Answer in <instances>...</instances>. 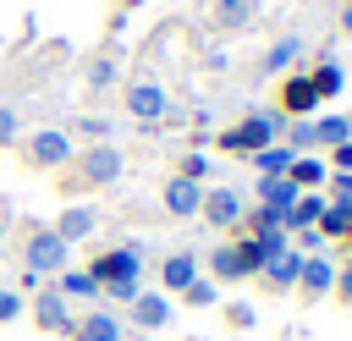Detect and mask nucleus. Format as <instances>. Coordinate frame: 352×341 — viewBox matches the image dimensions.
Here are the masks:
<instances>
[{
	"mask_svg": "<svg viewBox=\"0 0 352 341\" xmlns=\"http://www.w3.org/2000/svg\"><path fill=\"white\" fill-rule=\"evenodd\" d=\"M50 231L72 248V242H82V236H94V231H99V209H94V204H66V209H60V220H55Z\"/></svg>",
	"mask_w": 352,
	"mask_h": 341,
	"instance_id": "ddd939ff",
	"label": "nucleus"
},
{
	"mask_svg": "<svg viewBox=\"0 0 352 341\" xmlns=\"http://www.w3.org/2000/svg\"><path fill=\"white\" fill-rule=\"evenodd\" d=\"M297 55H302V38H297V33H280V38L264 50L258 72H264V77H280V72H292V66H297Z\"/></svg>",
	"mask_w": 352,
	"mask_h": 341,
	"instance_id": "6ab92c4d",
	"label": "nucleus"
},
{
	"mask_svg": "<svg viewBox=\"0 0 352 341\" xmlns=\"http://www.w3.org/2000/svg\"><path fill=\"white\" fill-rule=\"evenodd\" d=\"M176 176H187V182H204V176H209V154H204V148H192V154L182 160V170H176Z\"/></svg>",
	"mask_w": 352,
	"mask_h": 341,
	"instance_id": "2f4dec72",
	"label": "nucleus"
},
{
	"mask_svg": "<svg viewBox=\"0 0 352 341\" xmlns=\"http://www.w3.org/2000/svg\"><path fill=\"white\" fill-rule=\"evenodd\" d=\"M286 182H292L297 192H324V182H330V165H324L319 154H297V160H292V170H286Z\"/></svg>",
	"mask_w": 352,
	"mask_h": 341,
	"instance_id": "f3484780",
	"label": "nucleus"
},
{
	"mask_svg": "<svg viewBox=\"0 0 352 341\" xmlns=\"http://www.w3.org/2000/svg\"><path fill=\"white\" fill-rule=\"evenodd\" d=\"M214 231H231V226H242V214H248V204H242V192L236 187H204V209H198Z\"/></svg>",
	"mask_w": 352,
	"mask_h": 341,
	"instance_id": "6e6552de",
	"label": "nucleus"
},
{
	"mask_svg": "<svg viewBox=\"0 0 352 341\" xmlns=\"http://www.w3.org/2000/svg\"><path fill=\"white\" fill-rule=\"evenodd\" d=\"M336 143H352V116H314V148H336Z\"/></svg>",
	"mask_w": 352,
	"mask_h": 341,
	"instance_id": "412c9836",
	"label": "nucleus"
},
{
	"mask_svg": "<svg viewBox=\"0 0 352 341\" xmlns=\"http://www.w3.org/2000/svg\"><path fill=\"white\" fill-rule=\"evenodd\" d=\"M182 302H187V308H214V302H220V286H214L209 275H198V280L182 292Z\"/></svg>",
	"mask_w": 352,
	"mask_h": 341,
	"instance_id": "cd10ccee",
	"label": "nucleus"
},
{
	"mask_svg": "<svg viewBox=\"0 0 352 341\" xmlns=\"http://www.w3.org/2000/svg\"><path fill=\"white\" fill-rule=\"evenodd\" d=\"M126 336V324L110 314V308H88V314H77V324H72V341H121Z\"/></svg>",
	"mask_w": 352,
	"mask_h": 341,
	"instance_id": "4468645a",
	"label": "nucleus"
},
{
	"mask_svg": "<svg viewBox=\"0 0 352 341\" xmlns=\"http://www.w3.org/2000/svg\"><path fill=\"white\" fill-rule=\"evenodd\" d=\"M22 160H28L33 170H66V165L77 160V143H72V132H60V126H38L33 138H22Z\"/></svg>",
	"mask_w": 352,
	"mask_h": 341,
	"instance_id": "20e7f679",
	"label": "nucleus"
},
{
	"mask_svg": "<svg viewBox=\"0 0 352 341\" xmlns=\"http://www.w3.org/2000/svg\"><path fill=\"white\" fill-rule=\"evenodd\" d=\"M330 297L352 302V264H341V270H336V292H330Z\"/></svg>",
	"mask_w": 352,
	"mask_h": 341,
	"instance_id": "4c0bfd02",
	"label": "nucleus"
},
{
	"mask_svg": "<svg viewBox=\"0 0 352 341\" xmlns=\"http://www.w3.org/2000/svg\"><path fill=\"white\" fill-rule=\"evenodd\" d=\"M336 258H324V253H308L302 258V275H297V292L308 297V302H319V297H330L336 292Z\"/></svg>",
	"mask_w": 352,
	"mask_h": 341,
	"instance_id": "f8f14e48",
	"label": "nucleus"
},
{
	"mask_svg": "<svg viewBox=\"0 0 352 341\" xmlns=\"http://www.w3.org/2000/svg\"><path fill=\"white\" fill-rule=\"evenodd\" d=\"M346 242H352V231H346Z\"/></svg>",
	"mask_w": 352,
	"mask_h": 341,
	"instance_id": "a19ab883",
	"label": "nucleus"
},
{
	"mask_svg": "<svg viewBox=\"0 0 352 341\" xmlns=\"http://www.w3.org/2000/svg\"><path fill=\"white\" fill-rule=\"evenodd\" d=\"M72 165H77V182H72V187H110V182H121V170H126V160H121L116 143H88Z\"/></svg>",
	"mask_w": 352,
	"mask_h": 341,
	"instance_id": "39448f33",
	"label": "nucleus"
},
{
	"mask_svg": "<svg viewBox=\"0 0 352 341\" xmlns=\"http://www.w3.org/2000/svg\"><path fill=\"white\" fill-rule=\"evenodd\" d=\"M55 292H60L66 302H72V297H99V280H94L88 270H72V264H66V270L55 275Z\"/></svg>",
	"mask_w": 352,
	"mask_h": 341,
	"instance_id": "393cba45",
	"label": "nucleus"
},
{
	"mask_svg": "<svg viewBox=\"0 0 352 341\" xmlns=\"http://www.w3.org/2000/svg\"><path fill=\"white\" fill-rule=\"evenodd\" d=\"M33 324L44 330V336H72V324H77V314H72V302L55 292V286H44L38 297H33Z\"/></svg>",
	"mask_w": 352,
	"mask_h": 341,
	"instance_id": "1a4fd4ad",
	"label": "nucleus"
},
{
	"mask_svg": "<svg viewBox=\"0 0 352 341\" xmlns=\"http://www.w3.org/2000/svg\"><path fill=\"white\" fill-rule=\"evenodd\" d=\"M253 0H214V28H226V33H236V28H248L253 22Z\"/></svg>",
	"mask_w": 352,
	"mask_h": 341,
	"instance_id": "a878e982",
	"label": "nucleus"
},
{
	"mask_svg": "<svg viewBox=\"0 0 352 341\" xmlns=\"http://www.w3.org/2000/svg\"><path fill=\"white\" fill-rule=\"evenodd\" d=\"M160 204H165V214H176V220H192V214L204 209V182L170 176V182L160 187Z\"/></svg>",
	"mask_w": 352,
	"mask_h": 341,
	"instance_id": "9d476101",
	"label": "nucleus"
},
{
	"mask_svg": "<svg viewBox=\"0 0 352 341\" xmlns=\"http://www.w3.org/2000/svg\"><path fill=\"white\" fill-rule=\"evenodd\" d=\"M308 82H314V94H319V104H324V99H336V94L346 88V72H341V60H330V55H324V60L308 72Z\"/></svg>",
	"mask_w": 352,
	"mask_h": 341,
	"instance_id": "4be33fe9",
	"label": "nucleus"
},
{
	"mask_svg": "<svg viewBox=\"0 0 352 341\" xmlns=\"http://www.w3.org/2000/svg\"><path fill=\"white\" fill-rule=\"evenodd\" d=\"M110 82H116V55L88 60V88H110Z\"/></svg>",
	"mask_w": 352,
	"mask_h": 341,
	"instance_id": "c85d7f7f",
	"label": "nucleus"
},
{
	"mask_svg": "<svg viewBox=\"0 0 352 341\" xmlns=\"http://www.w3.org/2000/svg\"><path fill=\"white\" fill-rule=\"evenodd\" d=\"M341 33H352V0L341 6Z\"/></svg>",
	"mask_w": 352,
	"mask_h": 341,
	"instance_id": "58836bf2",
	"label": "nucleus"
},
{
	"mask_svg": "<svg viewBox=\"0 0 352 341\" xmlns=\"http://www.w3.org/2000/svg\"><path fill=\"white\" fill-rule=\"evenodd\" d=\"M302 258H308V253H297V248H286L280 258H270V264L258 270V275H264V286H270V292H297V275H302Z\"/></svg>",
	"mask_w": 352,
	"mask_h": 341,
	"instance_id": "dca6fc26",
	"label": "nucleus"
},
{
	"mask_svg": "<svg viewBox=\"0 0 352 341\" xmlns=\"http://www.w3.org/2000/svg\"><path fill=\"white\" fill-rule=\"evenodd\" d=\"M280 116H292V121H314L319 116V94L308 82V72H286L280 77Z\"/></svg>",
	"mask_w": 352,
	"mask_h": 341,
	"instance_id": "0eeeda50",
	"label": "nucleus"
},
{
	"mask_svg": "<svg viewBox=\"0 0 352 341\" xmlns=\"http://www.w3.org/2000/svg\"><path fill=\"white\" fill-rule=\"evenodd\" d=\"M11 319H22V292L0 286V324H11Z\"/></svg>",
	"mask_w": 352,
	"mask_h": 341,
	"instance_id": "72a5a7b5",
	"label": "nucleus"
},
{
	"mask_svg": "<svg viewBox=\"0 0 352 341\" xmlns=\"http://www.w3.org/2000/svg\"><path fill=\"white\" fill-rule=\"evenodd\" d=\"M121 99H126V116H132L138 126H160L165 110H170V94H165L160 82H132Z\"/></svg>",
	"mask_w": 352,
	"mask_h": 341,
	"instance_id": "423d86ee",
	"label": "nucleus"
},
{
	"mask_svg": "<svg viewBox=\"0 0 352 341\" xmlns=\"http://www.w3.org/2000/svg\"><path fill=\"white\" fill-rule=\"evenodd\" d=\"M88 275L99 280V297H110V302H132V297L143 292V248H138V242H116V248L94 253Z\"/></svg>",
	"mask_w": 352,
	"mask_h": 341,
	"instance_id": "f257e3e1",
	"label": "nucleus"
},
{
	"mask_svg": "<svg viewBox=\"0 0 352 341\" xmlns=\"http://www.w3.org/2000/svg\"><path fill=\"white\" fill-rule=\"evenodd\" d=\"M192 280H198V253H192V248L165 253V264H160V292H165V297H182Z\"/></svg>",
	"mask_w": 352,
	"mask_h": 341,
	"instance_id": "9b49d317",
	"label": "nucleus"
},
{
	"mask_svg": "<svg viewBox=\"0 0 352 341\" xmlns=\"http://www.w3.org/2000/svg\"><path fill=\"white\" fill-rule=\"evenodd\" d=\"M248 160H253V170H258V176H286L297 154H292L286 143H270V148H258V154H248Z\"/></svg>",
	"mask_w": 352,
	"mask_h": 341,
	"instance_id": "b1692460",
	"label": "nucleus"
},
{
	"mask_svg": "<svg viewBox=\"0 0 352 341\" xmlns=\"http://www.w3.org/2000/svg\"><path fill=\"white\" fill-rule=\"evenodd\" d=\"M319 236H336V242H346V231H352V204H324V214H319V226H314Z\"/></svg>",
	"mask_w": 352,
	"mask_h": 341,
	"instance_id": "bb28decb",
	"label": "nucleus"
},
{
	"mask_svg": "<svg viewBox=\"0 0 352 341\" xmlns=\"http://www.w3.org/2000/svg\"><path fill=\"white\" fill-rule=\"evenodd\" d=\"M226 324H231V330H253V324H258L253 302H226Z\"/></svg>",
	"mask_w": 352,
	"mask_h": 341,
	"instance_id": "c756f323",
	"label": "nucleus"
},
{
	"mask_svg": "<svg viewBox=\"0 0 352 341\" xmlns=\"http://www.w3.org/2000/svg\"><path fill=\"white\" fill-rule=\"evenodd\" d=\"M324 187H330V192H324L330 204H352V170H330Z\"/></svg>",
	"mask_w": 352,
	"mask_h": 341,
	"instance_id": "7c9ffc66",
	"label": "nucleus"
},
{
	"mask_svg": "<svg viewBox=\"0 0 352 341\" xmlns=\"http://www.w3.org/2000/svg\"><path fill=\"white\" fill-rule=\"evenodd\" d=\"M0 248H6V226H0Z\"/></svg>",
	"mask_w": 352,
	"mask_h": 341,
	"instance_id": "ea45409f",
	"label": "nucleus"
},
{
	"mask_svg": "<svg viewBox=\"0 0 352 341\" xmlns=\"http://www.w3.org/2000/svg\"><path fill=\"white\" fill-rule=\"evenodd\" d=\"M236 253H242V270H248V275H258V270H264V248H258L253 236H242V242H236Z\"/></svg>",
	"mask_w": 352,
	"mask_h": 341,
	"instance_id": "473e14b6",
	"label": "nucleus"
},
{
	"mask_svg": "<svg viewBox=\"0 0 352 341\" xmlns=\"http://www.w3.org/2000/svg\"><path fill=\"white\" fill-rule=\"evenodd\" d=\"M77 132H88V138H99V143H104V138H110V121H104V116H82V121H77Z\"/></svg>",
	"mask_w": 352,
	"mask_h": 341,
	"instance_id": "f704fd0d",
	"label": "nucleus"
},
{
	"mask_svg": "<svg viewBox=\"0 0 352 341\" xmlns=\"http://www.w3.org/2000/svg\"><path fill=\"white\" fill-rule=\"evenodd\" d=\"M16 132H22V126H16V110H11V104H0V143H11Z\"/></svg>",
	"mask_w": 352,
	"mask_h": 341,
	"instance_id": "e433bc0d",
	"label": "nucleus"
},
{
	"mask_svg": "<svg viewBox=\"0 0 352 341\" xmlns=\"http://www.w3.org/2000/svg\"><path fill=\"white\" fill-rule=\"evenodd\" d=\"M209 280H214V286H226V280H248V270H242V253H236V242H220V248L209 253Z\"/></svg>",
	"mask_w": 352,
	"mask_h": 341,
	"instance_id": "aec40b11",
	"label": "nucleus"
},
{
	"mask_svg": "<svg viewBox=\"0 0 352 341\" xmlns=\"http://www.w3.org/2000/svg\"><path fill=\"white\" fill-rule=\"evenodd\" d=\"M126 308H132V324H138V330H165V324H170V314H176L165 292H138Z\"/></svg>",
	"mask_w": 352,
	"mask_h": 341,
	"instance_id": "2eb2a0df",
	"label": "nucleus"
},
{
	"mask_svg": "<svg viewBox=\"0 0 352 341\" xmlns=\"http://www.w3.org/2000/svg\"><path fill=\"white\" fill-rule=\"evenodd\" d=\"M280 132H286V116H280V110H253V116H242L236 126H226L214 143H220L226 154H258V148L280 143Z\"/></svg>",
	"mask_w": 352,
	"mask_h": 341,
	"instance_id": "f03ea898",
	"label": "nucleus"
},
{
	"mask_svg": "<svg viewBox=\"0 0 352 341\" xmlns=\"http://www.w3.org/2000/svg\"><path fill=\"white\" fill-rule=\"evenodd\" d=\"M258 204L275 209V214H286V209L297 204V187H292L286 176H258Z\"/></svg>",
	"mask_w": 352,
	"mask_h": 341,
	"instance_id": "5701e85b",
	"label": "nucleus"
},
{
	"mask_svg": "<svg viewBox=\"0 0 352 341\" xmlns=\"http://www.w3.org/2000/svg\"><path fill=\"white\" fill-rule=\"evenodd\" d=\"M324 192H297V204L286 209V236H302V231H314L319 226V214H324Z\"/></svg>",
	"mask_w": 352,
	"mask_h": 341,
	"instance_id": "a211bd4d",
	"label": "nucleus"
},
{
	"mask_svg": "<svg viewBox=\"0 0 352 341\" xmlns=\"http://www.w3.org/2000/svg\"><path fill=\"white\" fill-rule=\"evenodd\" d=\"M324 165H330V170H352V143H336Z\"/></svg>",
	"mask_w": 352,
	"mask_h": 341,
	"instance_id": "c9c22d12",
	"label": "nucleus"
},
{
	"mask_svg": "<svg viewBox=\"0 0 352 341\" xmlns=\"http://www.w3.org/2000/svg\"><path fill=\"white\" fill-rule=\"evenodd\" d=\"M66 242L50 231V226H33L28 236H22V286H38L44 275H60L66 270Z\"/></svg>",
	"mask_w": 352,
	"mask_h": 341,
	"instance_id": "7ed1b4c3",
	"label": "nucleus"
}]
</instances>
